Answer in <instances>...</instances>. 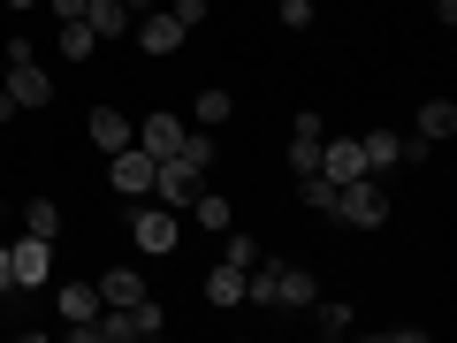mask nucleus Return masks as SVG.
Instances as JSON below:
<instances>
[{
    "instance_id": "1",
    "label": "nucleus",
    "mask_w": 457,
    "mask_h": 343,
    "mask_svg": "<svg viewBox=\"0 0 457 343\" xmlns=\"http://www.w3.org/2000/svg\"><path fill=\"white\" fill-rule=\"evenodd\" d=\"M161 328H168V313L153 297H137V305H99L92 343H137V336H161Z\"/></svg>"
},
{
    "instance_id": "2",
    "label": "nucleus",
    "mask_w": 457,
    "mask_h": 343,
    "mask_svg": "<svg viewBox=\"0 0 457 343\" xmlns=\"http://www.w3.org/2000/svg\"><path fill=\"white\" fill-rule=\"evenodd\" d=\"M336 222H351V229H381L389 222V198H381V183L374 176H351V183H336Z\"/></svg>"
},
{
    "instance_id": "3",
    "label": "nucleus",
    "mask_w": 457,
    "mask_h": 343,
    "mask_svg": "<svg viewBox=\"0 0 457 343\" xmlns=\"http://www.w3.org/2000/svg\"><path fill=\"white\" fill-rule=\"evenodd\" d=\"M54 313L69 321V336H77V343H92V321H99V282H62V290H54Z\"/></svg>"
},
{
    "instance_id": "4",
    "label": "nucleus",
    "mask_w": 457,
    "mask_h": 343,
    "mask_svg": "<svg viewBox=\"0 0 457 343\" xmlns=\"http://www.w3.org/2000/svg\"><path fill=\"white\" fill-rule=\"evenodd\" d=\"M107 183H114L122 198H153V153H145V146L107 153Z\"/></svg>"
},
{
    "instance_id": "5",
    "label": "nucleus",
    "mask_w": 457,
    "mask_h": 343,
    "mask_svg": "<svg viewBox=\"0 0 457 343\" xmlns=\"http://www.w3.org/2000/svg\"><path fill=\"white\" fill-rule=\"evenodd\" d=\"M153 198H161V206H176V213H191V198H198V168L176 161V153H168V161H153Z\"/></svg>"
},
{
    "instance_id": "6",
    "label": "nucleus",
    "mask_w": 457,
    "mask_h": 343,
    "mask_svg": "<svg viewBox=\"0 0 457 343\" xmlns=\"http://www.w3.org/2000/svg\"><path fill=\"white\" fill-rule=\"evenodd\" d=\"M130 237H137V252H153V260H161V252H176V206H137L130 213Z\"/></svg>"
},
{
    "instance_id": "7",
    "label": "nucleus",
    "mask_w": 457,
    "mask_h": 343,
    "mask_svg": "<svg viewBox=\"0 0 457 343\" xmlns=\"http://www.w3.org/2000/svg\"><path fill=\"white\" fill-rule=\"evenodd\" d=\"M0 99H8V107H46L54 99V77L38 62H8V77H0Z\"/></svg>"
},
{
    "instance_id": "8",
    "label": "nucleus",
    "mask_w": 457,
    "mask_h": 343,
    "mask_svg": "<svg viewBox=\"0 0 457 343\" xmlns=\"http://www.w3.org/2000/svg\"><path fill=\"white\" fill-rule=\"evenodd\" d=\"M8 275H16V290H38V282L54 275V237H23V245L8 252Z\"/></svg>"
},
{
    "instance_id": "9",
    "label": "nucleus",
    "mask_w": 457,
    "mask_h": 343,
    "mask_svg": "<svg viewBox=\"0 0 457 343\" xmlns=\"http://www.w3.org/2000/svg\"><path fill=\"white\" fill-rule=\"evenodd\" d=\"M320 176L328 183H351V176H374L359 153V138H320Z\"/></svg>"
},
{
    "instance_id": "10",
    "label": "nucleus",
    "mask_w": 457,
    "mask_h": 343,
    "mask_svg": "<svg viewBox=\"0 0 457 343\" xmlns=\"http://www.w3.org/2000/svg\"><path fill=\"white\" fill-rule=\"evenodd\" d=\"M130 31H137V54H153V62H168V54L183 46V23H176V16H153V8L130 23Z\"/></svg>"
},
{
    "instance_id": "11",
    "label": "nucleus",
    "mask_w": 457,
    "mask_h": 343,
    "mask_svg": "<svg viewBox=\"0 0 457 343\" xmlns=\"http://www.w3.org/2000/svg\"><path fill=\"white\" fill-rule=\"evenodd\" d=\"M84 138H92L99 153H122V146H137V130H130V114H122V107H92Z\"/></svg>"
},
{
    "instance_id": "12",
    "label": "nucleus",
    "mask_w": 457,
    "mask_h": 343,
    "mask_svg": "<svg viewBox=\"0 0 457 343\" xmlns=\"http://www.w3.org/2000/svg\"><path fill=\"white\" fill-rule=\"evenodd\" d=\"M312 297H320V290H312V275H305V267L275 260V305H282V313H312Z\"/></svg>"
},
{
    "instance_id": "13",
    "label": "nucleus",
    "mask_w": 457,
    "mask_h": 343,
    "mask_svg": "<svg viewBox=\"0 0 457 343\" xmlns=\"http://www.w3.org/2000/svg\"><path fill=\"white\" fill-rule=\"evenodd\" d=\"M206 305H221V313L245 305V260H221V267L206 275Z\"/></svg>"
},
{
    "instance_id": "14",
    "label": "nucleus",
    "mask_w": 457,
    "mask_h": 343,
    "mask_svg": "<svg viewBox=\"0 0 457 343\" xmlns=\"http://www.w3.org/2000/svg\"><path fill=\"white\" fill-rule=\"evenodd\" d=\"M137 146H145L153 161H168V153L183 146V122H176V114H145V122H137Z\"/></svg>"
},
{
    "instance_id": "15",
    "label": "nucleus",
    "mask_w": 457,
    "mask_h": 343,
    "mask_svg": "<svg viewBox=\"0 0 457 343\" xmlns=\"http://www.w3.org/2000/svg\"><path fill=\"white\" fill-rule=\"evenodd\" d=\"M84 23H92L99 38H122L137 16H130V0H84Z\"/></svg>"
},
{
    "instance_id": "16",
    "label": "nucleus",
    "mask_w": 457,
    "mask_h": 343,
    "mask_svg": "<svg viewBox=\"0 0 457 343\" xmlns=\"http://www.w3.org/2000/svg\"><path fill=\"white\" fill-rule=\"evenodd\" d=\"M137 297H145L137 267H107V275H99V305H137Z\"/></svg>"
},
{
    "instance_id": "17",
    "label": "nucleus",
    "mask_w": 457,
    "mask_h": 343,
    "mask_svg": "<svg viewBox=\"0 0 457 343\" xmlns=\"http://www.w3.org/2000/svg\"><path fill=\"white\" fill-rule=\"evenodd\" d=\"M420 138H427V146L457 138V107H450V99H427V107H420Z\"/></svg>"
},
{
    "instance_id": "18",
    "label": "nucleus",
    "mask_w": 457,
    "mask_h": 343,
    "mask_svg": "<svg viewBox=\"0 0 457 343\" xmlns=\"http://www.w3.org/2000/svg\"><path fill=\"white\" fill-rule=\"evenodd\" d=\"M23 237H62V206L54 198H23Z\"/></svg>"
},
{
    "instance_id": "19",
    "label": "nucleus",
    "mask_w": 457,
    "mask_h": 343,
    "mask_svg": "<svg viewBox=\"0 0 457 343\" xmlns=\"http://www.w3.org/2000/svg\"><path fill=\"white\" fill-rule=\"evenodd\" d=\"M191 213H198V229H221V237L237 229V213H228V198H213V191H198V198H191Z\"/></svg>"
},
{
    "instance_id": "20",
    "label": "nucleus",
    "mask_w": 457,
    "mask_h": 343,
    "mask_svg": "<svg viewBox=\"0 0 457 343\" xmlns=\"http://www.w3.org/2000/svg\"><path fill=\"white\" fill-rule=\"evenodd\" d=\"M228 114H237V99H228L221 84H213V92H198V130H221Z\"/></svg>"
},
{
    "instance_id": "21",
    "label": "nucleus",
    "mask_w": 457,
    "mask_h": 343,
    "mask_svg": "<svg viewBox=\"0 0 457 343\" xmlns=\"http://www.w3.org/2000/svg\"><path fill=\"white\" fill-rule=\"evenodd\" d=\"M359 153H366V168H389V161H404V138L374 130V138H359Z\"/></svg>"
},
{
    "instance_id": "22",
    "label": "nucleus",
    "mask_w": 457,
    "mask_h": 343,
    "mask_svg": "<svg viewBox=\"0 0 457 343\" xmlns=\"http://www.w3.org/2000/svg\"><path fill=\"white\" fill-rule=\"evenodd\" d=\"M92 46H99V31H92L84 16H69V23H62V54H69V62H84Z\"/></svg>"
},
{
    "instance_id": "23",
    "label": "nucleus",
    "mask_w": 457,
    "mask_h": 343,
    "mask_svg": "<svg viewBox=\"0 0 457 343\" xmlns=\"http://www.w3.org/2000/svg\"><path fill=\"white\" fill-rule=\"evenodd\" d=\"M176 161H191L198 176L213 168V138H198V130H183V146H176Z\"/></svg>"
},
{
    "instance_id": "24",
    "label": "nucleus",
    "mask_w": 457,
    "mask_h": 343,
    "mask_svg": "<svg viewBox=\"0 0 457 343\" xmlns=\"http://www.w3.org/2000/svg\"><path fill=\"white\" fill-rule=\"evenodd\" d=\"M290 168L297 176H320V138H290Z\"/></svg>"
},
{
    "instance_id": "25",
    "label": "nucleus",
    "mask_w": 457,
    "mask_h": 343,
    "mask_svg": "<svg viewBox=\"0 0 457 343\" xmlns=\"http://www.w3.org/2000/svg\"><path fill=\"white\" fill-rule=\"evenodd\" d=\"M312 305H320V297H312ZM351 321H359V313L343 305V297H336V305H320V336H351Z\"/></svg>"
},
{
    "instance_id": "26",
    "label": "nucleus",
    "mask_w": 457,
    "mask_h": 343,
    "mask_svg": "<svg viewBox=\"0 0 457 343\" xmlns=\"http://www.w3.org/2000/svg\"><path fill=\"white\" fill-rule=\"evenodd\" d=\"M168 16H176L183 31H198V23H206V0H176V8H168Z\"/></svg>"
},
{
    "instance_id": "27",
    "label": "nucleus",
    "mask_w": 457,
    "mask_h": 343,
    "mask_svg": "<svg viewBox=\"0 0 457 343\" xmlns=\"http://www.w3.org/2000/svg\"><path fill=\"white\" fill-rule=\"evenodd\" d=\"M275 8H282V23H290V31H305V23H312V0H275Z\"/></svg>"
},
{
    "instance_id": "28",
    "label": "nucleus",
    "mask_w": 457,
    "mask_h": 343,
    "mask_svg": "<svg viewBox=\"0 0 457 343\" xmlns=\"http://www.w3.org/2000/svg\"><path fill=\"white\" fill-rule=\"evenodd\" d=\"M0 290H16V275H8V245H0Z\"/></svg>"
},
{
    "instance_id": "29",
    "label": "nucleus",
    "mask_w": 457,
    "mask_h": 343,
    "mask_svg": "<svg viewBox=\"0 0 457 343\" xmlns=\"http://www.w3.org/2000/svg\"><path fill=\"white\" fill-rule=\"evenodd\" d=\"M435 16H442V23H457V0H435Z\"/></svg>"
},
{
    "instance_id": "30",
    "label": "nucleus",
    "mask_w": 457,
    "mask_h": 343,
    "mask_svg": "<svg viewBox=\"0 0 457 343\" xmlns=\"http://www.w3.org/2000/svg\"><path fill=\"white\" fill-rule=\"evenodd\" d=\"M145 8H153V0H130V16H145Z\"/></svg>"
},
{
    "instance_id": "31",
    "label": "nucleus",
    "mask_w": 457,
    "mask_h": 343,
    "mask_svg": "<svg viewBox=\"0 0 457 343\" xmlns=\"http://www.w3.org/2000/svg\"><path fill=\"white\" fill-rule=\"evenodd\" d=\"M8 8H16V16H23V8H38V0H8Z\"/></svg>"
},
{
    "instance_id": "32",
    "label": "nucleus",
    "mask_w": 457,
    "mask_h": 343,
    "mask_svg": "<svg viewBox=\"0 0 457 343\" xmlns=\"http://www.w3.org/2000/svg\"><path fill=\"white\" fill-rule=\"evenodd\" d=\"M8 114H16V107H8V99H0V122H8Z\"/></svg>"
}]
</instances>
